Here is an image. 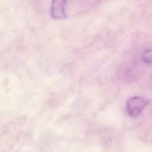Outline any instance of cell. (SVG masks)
<instances>
[{"label":"cell","instance_id":"obj_3","mask_svg":"<svg viewBox=\"0 0 152 152\" xmlns=\"http://www.w3.org/2000/svg\"><path fill=\"white\" fill-rule=\"evenodd\" d=\"M142 59L143 61L148 64H151V50L150 49H147L145 50L142 54Z\"/></svg>","mask_w":152,"mask_h":152},{"label":"cell","instance_id":"obj_1","mask_svg":"<svg viewBox=\"0 0 152 152\" xmlns=\"http://www.w3.org/2000/svg\"><path fill=\"white\" fill-rule=\"evenodd\" d=\"M147 100L142 97L134 96L131 97L126 103L127 113L132 118L138 116L147 104Z\"/></svg>","mask_w":152,"mask_h":152},{"label":"cell","instance_id":"obj_2","mask_svg":"<svg viewBox=\"0 0 152 152\" xmlns=\"http://www.w3.org/2000/svg\"><path fill=\"white\" fill-rule=\"evenodd\" d=\"M66 0H52L50 7V15L54 19H62L66 17L65 6Z\"/></svg>","mask_w":152,"mask_h":152}]
</instances>
